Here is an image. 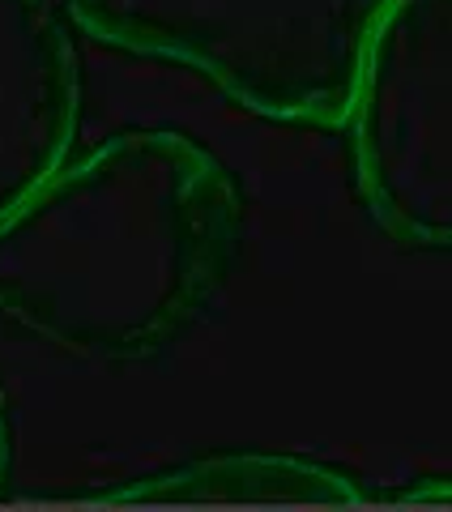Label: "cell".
Listing matches in <instances>:
<instances>
[{
	"instance_id": "6da1fadb",
	"label": "cell",
	"mask_w": 452,
	"mask_h": 512,
	"mask_svg": "<svg viewBox=\"0 0 452 512\" xmlns=\"http://www.w3.org/2000/svg\"><path fill=\"white\" fill-rule=\"evenodd\" d=\"M235 175L175 128H128L0 218V316L82 359L163 350L239 252Z\"/></svg>"
},
{
	"instance_id": "7a4b0ae2",
	"label": "cell",
	"mask_w": 452,
	"mask_h": 512,
	"mask_svg": "<svg viewBox=\"0 0 452 512\" xmlns=\"http://www.w3.org/2000/svg\"><path fill=\"white\" fill-rule=\"evenodd\" d=\"M393 0H69L99 43L209 77L282 124H346L359 69Z\"/></svg>"
},
{
	"instance_id": "3957f363",
	"label": "cell",
	"mask_w": 452,
	"mask_h": 512,
	"mask_svg": "<svg viewBox=\"0 0 452 512\" xmlns=\"http://www.w3.org/2000/svg\"><path fill=\"white\" fill-rule=\"evenodd\" d=\"M354 175L393 239L452 248V0H393L350 99Z\"/></svg>"
},
{
	"instance_id": "277c9868",
	"label": "cell",
	"mask_w": 452,
	"mask_h": 512,
	"mask_svg": "<svg viewBox=\"0 0 452 512\" xmlns=\"http://www.w3.org/2000/svg\"><path fill=\"white\" fill-rule=\"evenodd\" d=\"M77 47L56 0H0V218L73 150Z\"/></svg>"
},
{
	"instance_id": "5b68a950",
	"label": "cell",
	"mask_w": 452,
	"mask_h": 512,
	"mask_svg": "<svg viewBox=\"0 0 452 512\" xmlns=\"http://www.w3.org/2000/svg\"><path fill=\"white\" fill-rule=\"evenodd\" d=\"M103 504H316L354 508L363 491L354 478L286 453H222L184 461V466L133 478L120 491H107Z\"/></svg>"
},
{
	"instance_id": "8992f818",
	"label": "cell",
	"mask_w": 452,
	"mask_h": 512,
	"mask_svg": "<svg viewBox=\"0 0 452 512\" xmlns=\"http://www.w3.org/2000/svg\"><path fill=\"white\" fill-rule=\"evenodd\" d=\"M397 500H401V504H452V478H448V483L423 487V491H401Z\"/></svg>"
},
{
	"instance_id": "52a82bcc",
	"label": "cell",
	"mask_w": 452,
	"mask_h": 512,
	"mask_svg": "<svg viewBox=\"0 0 452 512\" xmlns=\"http://www.w3.org/2000/svg\"><path fill=\"white\" fill-rule=\"evenodd\" d=\"M9 461H13V431H9V402L0 393V483L9 474Z\"/></svg>"
}]
</instances>
